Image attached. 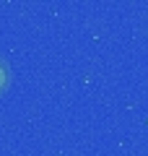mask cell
I'll return each instance as SVG.
<instances>
[{
  "label": "cell",
  "mask_w": 148,
  "mask_h": 156,
  "mask_svg": "<svg viewBox=\"0 0 148 156\" xmlns=\"http://www.w3.org/2000/svg\"><path fill=\"white\" fill-rule=\"evenodd\" d=\"M5 81H8V73H5V65L0 62V91L5 89Z\"/></svg>",
  "instance_id": "cell-1"
}]
</instances>
